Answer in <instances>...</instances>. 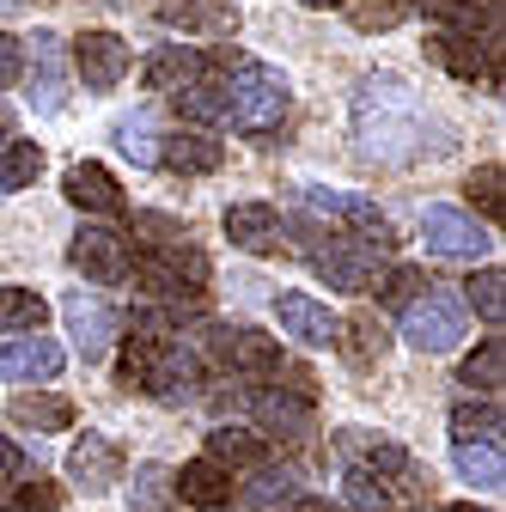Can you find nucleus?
I'll use <instances>...</instances> for the list:
<instances>
[{
	"label": "nucleus",
	"mask_w": 506,
	"mask_h": 512,
	"mask_svg": "<svg viewBox=\"0 0 506 512\" xmlns=\"http://www.w3.org/2000/svg\"><path fill=\"white\" fill-rule=\"evenodd\" d=\"M354 122H360L366 159L385 153V141H421V135H427V116H421L415 92H409L397 74H372V80H360ZM421 147H427V141H421Z\"/></svg>",
	"instance_id": "nucleus-1"
},
{
	"label": "nucleus",
	"mask_w": 506,
	"mask_h": 512,
	"mask_svg": "<svg viewBox=\"0 0 506 512\" xmlns=\"http://www.w3.org/2000/svg\"><path fill=\"white\" fill-rule=\"evenodd\" d=\"M196 348H183L159 330H135L129 354H122V384L129 391H147V397H165V403H183L189 384H196Z\"/></svg>",
	"instance_id": "nucleus-2"
},
{
	"label": "nucleus",
	"mask_w": 506,
	"mask_h": 512,
	"mask_svg": "<svg viewBox=\"0 0 506 512\" xmlns=\"http://www.w3.org/2000/svg\"><path fill=\"white\" fill-rule=\"evenodd\" d=\"M293 110V86L281 68L269 61H238L232 80H226V122L238 135H275Z\"/></svg>",
	"instance_id": "nucleus-3"
},
{
	"label": "nucleus",
	"mask_w": 506,
	"mask_h": 512,
	"mask_svg": "<svg viewBox=\"0 0 506 512\" xmlns=\"http://www.w3.org/2000/svg\"><path fill=\"white\" fill-rule=\"evenodd\" d=\"M129 269H135V281L153 299H183V293H202L208 287V256L196 244H183V232L153 238V250L141 256V263H129Z\"/></svg>",
	"instance_id": "nucleus-4"
},
{
	"label": "nucleus",
	"mask_w": 506,
	"mask_h": 512,
	"mask_svg": "<svg viewBox=\"0 0 506 512\" xmlns=\"http://www.w3.org/2000/svg\"><path fill=\"white\" fill-rule=\"evenodd\" d=\"M299 238H305V250H311V269H318V281H330L336 293H372V281H378V256H372V244H348V238H324L318 226H299Z\"/></svg>",
	"instance_id": "nucleus-5"
},
{
	"label": "nucleus",
	"mask_w": 506,
	"mask_h": 512,
	"mask_svg": "<svg viewBox=\"0 0 506 512\" xmlns=\"http://www.w3.org/2000/svg\"><path fill=\"white\" fill-rule=\"evenodd\" d=\"M464 299L458 293H439V287H427L421 299H409L403 305V336H409V348H421V354H452L458 342H464Z\"/></svg>",
	"instance_id": "nucleus-6"
},
{
	"label": "nucleus",
	"mask_w": 506,
	"mask_h": 512,
	"mask_svg": "<svg viewBox=\"0 0 506 512\" xmlns=\"http://www.w3.org/2000/svg\"><path fill=\"white\" fill-rule=\"evenodd\" d=\"M202 348L214 354V366L244 372V378H275L281 372V342L250 330V324H214V330H202Z\"/></svg>",
	"instance_id": "nucleus-7"
},
{
	"label": "nucleus",
	"mask_w": 506,
	"mask_h": 512,
	"mask_svg": "<svg viewBox=\"0 0 506 512\" xmlns=\"http://www.w3.org/2000/svg\"><path fill=\"white\" fill-rule=\"evenodd\" d=\"M421 238H427L433 256H446V263H482V256L494 250L488 226L476 214H464V208H427L421 214Z\"/></svg>",
	"instance_id": "nucleus-8"
},
{
	"label": "nucleus",
	"mask_w": 506,
	"mask_h": 512,
	"mask_svg": "<svg viewBox=\"0 0 506 512\" xmlns=\"http://www.w3.org/2000/svg\"><path fill=\"white\" fill-rule=\"evenodd\" d=\"M68 263H74L92 287H116V281H129L135 250H129V238H122L116 226H80L74 244H68Z\"/></svg>",
	"instance_id": "nucleus-9"
},
{
	"label": "nucleus",
	"mask_w": 506,
	"mask_h": 512,
	"mask_svg": "<svg viewBox=\"0 0 506 512\" xmlns=\"http://www.w3.org/2000/svg\"><path fill=\"white\" fill-rule=\"evenodd\" d=\"M19 80L31 86V104H37L43 116H55L61 104H68V49H61L55 31H37V37L25 43V74H19Z\"/></svg>",
	"instance_id": "nucleus-10"
},
{
	"label": "nucleus",
	"mask_w": 506,
	"mask_h": 512,
	"mask_svg": "<svg viewBox=\"0 0 506 512\" xmlns=\"http://www.w3.org/2000/svg\"><path fill=\"white\" fill-rule=\"evenodd\" d=\"M250 415H257V427L263 433H275V439H299V433H311V378L305 372H293V384H281V391H250Z\"/></svg>",
	"instance_id": "nucleus-11"
},
{
	"label": "nucleus",
	"mask_w": 506,
	"mask_h": 512,
	"mask_svg": "<svg viewBox=\"0 0 506 512\" xmlns=\"http://www.w3.org/2000/svg\"><path fill=\"white\" fill-rule=\"evenodd\" d=\"M427 55L439 61L446 74H458V80H482V86H500V68H494V55H500V43H488V37H476V31H433L427 37Z\"/></svg>",
	"instance_id": "nucleus-12"
},
{
	"label": "nucleus",
	"mask_w": 506,
	"mask_h": 512,
	"mask_svg": "<svg viewBox=\"0 0 506 512\" xmlns=\"http://www.w3.org/2000/svg\"><path fill=\"white\" fill-rule=\"evenodd\" d=\"M74 74L86 80V92H110L129 74V43L116 31H80L74 37Z\"/></svg>",
	"instance_id": "nucleus-13"
},
{
	"label": "nucleus",
	"mask_w": 506,
	"mask_h": 512,
	"mask_svg": "<svg viewBox=\"0 0 506 512\" xmlns=\"http://www.w3.org/2000/svg\"><path fill=\"white\" fill-rule=\"evenodd\" d=\"M68 482L80 494H110L122 482V445L110 433H80L68 452Z\"/></svg>",
	"instance_id": "nucleus-14"
},
{
	"label": "nucleus",
	"mask_w": 506,
	"mask_h": 512,
	"mask_svg": "<svg viewBox=\"0 0 506 512\" xmlns=\"http://www.w3.org/2000/svg\"><path fill=\"white\" fill-rule=\"evenodd\" d=\"M275 317H281V336H293L299 348H336L342 336V317L311 293H275Z\"/></svg>",
	"instance_id": "nucleus-15"
},
{
	"label": "nucleus",
	"mask_w": 506,
	"mask_h": 512,
	"mask_svg": "<svg viewBox=\"0 0 506 512\" xmlns=\"http://www.w3.org/2000/svg\"><path fill=\"white\" fill-rule=\"evenodd\" d=\"M305 202L318 208V214L348 220V226L360 232V244H372V250H391V244H397V232H391V220H385V214H378V202L354 196V189H305Z\"/></svg>",
	"instance_id": "nucleus-16"
},
{
	"label": "nucleus",
	"mask_w": 506,
	"mask_h": 512,
	"mask_svg": "<svg viewBox=\"0 0 506 512\" xmlns=\"http://www.w3.org/2000/svg\"><path fill=\"white\" fill-rule=\"evenodd\" d=\"M159 25L183 31V37H232L238 7L232 0H159Z\"/></svg>",
	"instance_id": "nucleus-17"
},
{
	"label": "nucleus",
	"mask_w": 506,
	"mask_h": 512,
	"mask_svg": "<svg viewBox=\"0 0 506 512\" xmlns=\"http://www.w3.org/2000/svg\"><path fill=\"white\" fill-rule=\"evenodd\" d=\"M61 189H68V202H74V208H86V214H104V220L129 214V202H122V183H116V177H110L98 159H80V165H68Z\"/></svg>",
	"instance_id": "nucleus-18"
},
{
	"label": "nucleus",
	"mask_w": 506,
	"mask_h": 512,
	"mask_svg": "<svg viewBox=\"0 0 506 512\" xmlns=\"http://www.w3.org/2000/svg\"><path fill=\"white\" fill-rule=\"evenodd\" d=\"M61 311H68V336H74V348H80L86 360H98V354L116 342V330H122L116 305H104V299H92V293H74Z\"/></svg>",
	"instance_id": "nucleus-19"
},
{
	"label": "nucleus",
	"mask_w": 506,
	"mask_h": 512,
	"mask_svg": "<svg viewBox=\"0 0 506 512\" xmlns=\"http://www.w3.org/2000/svg\"><path fill=\"white\" fill-rule=\"evenodd\" d=\"M159 165L177 171V177H208L226 165V147L214 135H202V128H177V135L159 141Z\"/></svg>",
	"instance_id": "nucleus-20"
},
{
	"label": "nucleus",
	"mask_w": 506,
	"mask_h": 512,
	"mask_svg": "<svg viewBox=\"0 0 506 512\" xmlns=\"http://www.w3.org/2000/svg\"><path fill=\"white\" fill-rule=\"evenodd\" d=\"M61 372V342L55 336H13L7 348H0V378L13 384H37V378H55Z\"/></svg>",
	"instance_id": "nucleus-21"
},
{
	"label": "nucleus",
	"mask_w": 506,
	"mask_h": 512,
	"mask_svg": "<svg viewBox=\"0 0 506 512\" xmlns=\"http://www.w3.org/2000/svg\"><path fill=\"white\" fill-rule=\"evenodd\" d=\"M281 214L269 208V202H232L226 208V238L238 244V250H250V256H269V250H281Z\"/></svg>",
	"instance_id": "nucleus-22"
},
{
	"label": "nucleus",
	"mask_w": 506,
	"mask_h": 512,
	"mask_svg": "<svg viewBox=\"0 0 506 512\" xmlns=\"http://www.w3.org/2000/svg\"><path fill=\"white\" fill-rule=\"evenodd\" d=\"M208 74V55L202 49H189V43H165V49H153L147 55V68H141V80H147V92H183L189 80H202Z\"/></svg>",
	"instance_id": "nucleus-23"
},
{
	"label": "nucleus",
	"mask_w": 506,
	"mask_h": 512,
	"mask_svg": "<svg viewBox=\"0 0 506 512\" xmlns=\"http://www.w3.org/2000/svg\"><path fill=\"white\" fill-rule=\"evenodd\" d=\"M336 452L348 458V470H360V476H409V452L403 445H391V439H366L360 427H348L342 439H336Z\"/></svg>",
	"instance_id": "nucleus-24"
},
{
	"label": "nucleus",
	"mask_w": 506,
	"mask_h": 512,
	"mask_svg": "<svg viewBox=\"0 0 506 512\" xmlns=\"http://www.w3.org/2000/svg\"><path fill=\"white\" fill-rule=\"evenodd\" d=\"M171 494H183L189 506H226L232 500V470H220L214 458H196L171 476Z\"/></svg>",
	"instance_id": "nucleus-25"
},
{
	"label": "nucleus",
	"mask_w": 506,
	"mask_h": 512,
	"mask_svg": "<svg viewBox=\"0 0 506 512\" xmlns=\"http://www.w3.org/2000/svg\"><path fill=\"white\" fill-rule=\"evenodd\" d=\"M452 464L470 488H506V458H500V445H476V439H458L452 445Z\"/></svg>",
	"instance_id": "nucleus-26"
},
{
	"label": "nucleus",
	"mask_w": 506,
	"mask_h": 512,
	"mask_svg": "<svg viewBox=\"0 0 506 512\" xmlns=\"http://www.w3.org/2000/svg\"><path fill=\"white\" fill-rule=\"evenodd\" d=\"M43 317H49L43 293H31V287H0V336H37Z\"/></svg>",
	"instance_id": "nucleus-27"
},
{
	"label": "nucleus",
	"mask_w": 506,
	"mask_h": 512,
	"mask_svg": "<svg viewBox=\"0 0 506 512\" xmlns=\"http://www.w3.org/2000/svg\"><path fill=\"white\" fill-rule=\"evenodd\" d=\"M458 384H464V391H482V397H500V384H506V342H500V336H488V342L464 360Z\"/></svg>",
	"instance_id": "nucleus-28"
},
{
	"label": "nucleus",
	"mask_w": 506,
	"mask_h": 512,
	"mask_svg": "<svg viewBox=\"0 0 506 512\" xmlns=\"http://www.w3.org/2000/svg\"><path fill=\"white\" fill-rule=\"evenodd\" d=\"M13 427H37V433H61V427H74V403L68 397H37V391H25V397H13Z\"/></svg>",
	"instance_id": "nucleus-29"
},
{
	"label": "nucleus",
	"mask_w": 506,
	"mask_h": 512,
	"mask_svg": "<svg viewBox=\"0 0 506 512\" xmlns=\"http://www.w3.org/2000/svg\"><path fill=\"white\" fill-rule=\"evenodd\" d=\"M293 500H299V476L293 470L257 464V476L244 482V506H257V512H275V506H293Z\"/></svg>",
	"instance_id": "nucleus-30"
},
{
	"label": "nucleus",
	"mask_w": 506,
	"mask_h": 512,
	"mask_svg": "<svg viewBox=\"0 0 506 512\" xmlns=\"http://www.w3.org/2000/svg\"><path fill=\"white\" fill-rule=\"evenodd\" d=\"M177 116H189V122H226V80H214V74L189 80L177 92Z\"/></svg>",
	"instance_id": "nucleus-31"
},
{
	"label": "nucleus",
	"mask_w": 506,
	"mask_h": 512,
	"mask_svg": "<svg viewBox=\"0 0 506 512\" xmlns=\"http://www.w3.org/2000/svg\"><path fill=\"white\" fill-rule=\"evenodd\" d=\"M208 458H214L220 470H257V464H263V439L220 427V433H208Z\"/></svg>",
	"instance_id": "nucleus-32"
},
{
	"label": "nucleus",
	"mask_w": 506,
	"mask_h": 512,
	"mask_svg": "<svg viewBox=\"0 0 506 512\" xmlns=\"http://www.w3.org/2000/svg\"><path fill=\"white\" fill-rule=\"evenodd\" d=\"M37 171H43L37 141H7L0 147V189H25V183H37Z\"/></svg>",
	"instance_id": "nucleus-33"
},
{
	"label": "nucleus",
	"mask_w": 506,
	"mask_h": 512,
	"mask_svg": "<svg viewBox=\"0 0 506 512\" xmlns=\"http://www.w3.org/2000/svg\"><path fill=\"white\" fill-rule=\"evenodd\" d=\"M348 354H354V366H372V360H385V324L378 317H354V324H342V336H336Z\"/></svg>",
	"instance_id": "nucleus-34"
},
{
	"label": "nucleus",
	"mask_w": 506,
	"mask_h": 512,
	"mask_svg": "<svg viewBox=\"0 0 506 512\" xmlns=\"http://www.w3.org/2000/svg\"><path fill=\"white\" fill-rule=\"evenodd\" d=\"M110 135H116V147L129 153L135 165H159V135H153V122H147V116H116Z\"/></svg>",
	"instance_id": "nucleus-35"
},
{
	"label": "nucleus",
	"mask_w": 506,
	"mask_h": 512,
	"mask_svg": "<svg viewBox=\"0 0 506 512\" xmlns=\"http://www.w3.org/2000/svg\"><path fill=\"white\" fill-rule=\"evenodd\" d=\"M452 433L476 439V445H500V409L494 403H458L452 409Z\"/></svg>",
	"instance_id": "nucleus-36"
},
{
	"label": "nucleus",
	"mask_w": 506,
	"mask_h": 512,
	"mask_svg": "<svg viewBox=\"0 0 506 512\" xmlns=\"http://www.w3.org/2000/svg\"><path fill=\"white\" fill-rule=\"evenodd\" d=\"M464 299L488 317V324H500V317H506V275L500 269H476L470 287H464Z\"/></svg>",
	"instance_id": "nucleus-37"
},
{
	"label": "nucleus",
	"mask_w": 506,
	"mask_h": 512,
	"mask_svg": "<svg viewBox=\"0 0 506 512\" xmlns=\"http://www.w3.org/2000/svg\"><path fill=\"white\" fill-rule=\"evenodd\" d=\"M500 183H506V177H500V165H476V171H470V202H476L488 220H500V214H506V189H500Z\"/></svg>",
	"instance_id": "nucleus-38"
},
{
	"label": "nucleus",
	"mask_w": 506,
	"mask_h": 512,
	"mask_svg": "<svg viewBox=\"0 0 506 512\" xmlns=\"http://www.w3.org/2000/svg\"><path fill=\"white\" fill-rule=\"evenodd\" d=\"M342 506H348V512H391V494L378 488V476L348 470V482H342Z\"/></svg>",
	"instance_id": "nucleus-39"
},
{
	"label": "nucleus",
	"mask_w": 506,
	"mask_h": 512,
	"mask_svg": "<svg viewBox=\"0 0 506 512\" xmlns=\"http://www.w3.org/2000/svg\"><path fill=\"white\" fill-rule=\"evenodd\" d=\"M403 19H409V0H360V7H354V25L360 31H391Z\"/></svg>",
	"instance_id": "nucleus-40"
},
{
	"label": "nucleus",
	"mask_w": 506,
	"mask_h": 512,
	"mask_svg": "<svg viewBox=\"0 0 506 512\" xmlns=\"http://www.w3.org/2000/svg\"><path fill=\"white\" fill-rule=\"evenodd\" d=\"M19 74H25V43L0 31V86H19Z\"/></svg>",
	"instance_id": "nucleus-41"
},
{
	"label": "nucleus",
	"mask_w": 506,
	"mask_h": 512,
	"mask_svg": "<svg viewBox=\"0 0 506 512\" xmlns=\"http://www.w3.org/2000/svg\"><path fill=\"white\" fill-rule=\"evenodd\" d=\"M378 293H385L391 305H409V299H421V293H427V281H421V269H397V275H391L385 287H378Z\"/></svg>",
	"instance_id": "nucleus-42"
},
{
	"label": "nucleus",
	"mask_w": 506,
	"mask_h": 512,
	"mask_svg": "<svg viewBox=\"0 0 506 512\" xmlns=\"http://www.w3.org/2000/svg\"><path fill=\"white\" fill-rule=\"evenodd\" d=\"M165 500H171V476H165L159 464H147V470H141V506H147V512H159Z\"/></svg>",
	"instance_id": "nucleus-43"
},
{
	"label": "nucleus",
	"mask_w": 506,
	"mask_h": 512,
	"mask_svg": "<svg viewBox=\"0 0 506 512\" xmlns=\"http://www.w3.org/2000/svg\"><path fill=\"white\" fill-rule=\"evenodd\" d=\"M19 470H25V458H19V445H13V439H0V488H7V482H13Z\"/></svg>",
	"instance_id": "nucleus-44"
},
{
	"label": "nucleus",
	"mask_w": 506,
	"mask_h": 512,
	"mask_svg": "<svg viewBox=\"0 0 506 512\" xmlns=\"http://www.w3.org/2000/svg\"><path fill=\"white\" fill-rule=\"evenodd\" d=\"M7 141H13V116H7V110H0V147H7Z\"/></svg>",
	"instance_id": "nucleus-45"
},
{
	"label": "nucleus",
	"mask_w": 506,
	"mask_h": 512,
	"mask_svg": "<svg viewBox=\"0 0 506 512\" xmlns=\"http://www.w3.org/2000/svg\"><path fill=\"white\" fill-rule=\"evenodd\" d=\"M293 512H330L324 500H293Z\"/></svg>",
	"instance_id": "nucleus-46"
},
{
	"label": "nucleus",
	"mask_w": 506,
	"mask_h": 512,
	"mask_svg": "<svg viewBox=\"0 0 506 512\" xmlns=\"http://www.w3.org/2000/svg\"><path fill=\"white\" fill-rule=\"evenodd\" d=\"M305 7H342V0H305Z\"/></svg>",
	"instance_id": "nucleus-47"
},
{
	"label": "nucleus",
	"mask_w": 506,
	"mask_h": 512,
	"mask_svg": "<svg viewBox=\"0 0 506 512\" xmlns=\"http://www.w3.org/2000/svg\"><path fill=\"white\" fill-rule=\"evenodd\" d=\"M446 512H482V506H446Z\"/></svg>",
	"instance_id": "nucleus-48"
},
{
	"label": "nucleus",
	"mask_w": 506,
	"mask_h": 512,
	"mask_svg": "<svg viewBox=\"0 0 506 512\" xmlns=\"http://www.w3.org/2000/svg\"><path fill=\"white\" fill-rule=\"evenodd\" d=\"M0 512H31V506H0Z\"/></svg>",
	"instance_id": "nucleus-49"
}]
</instances>
